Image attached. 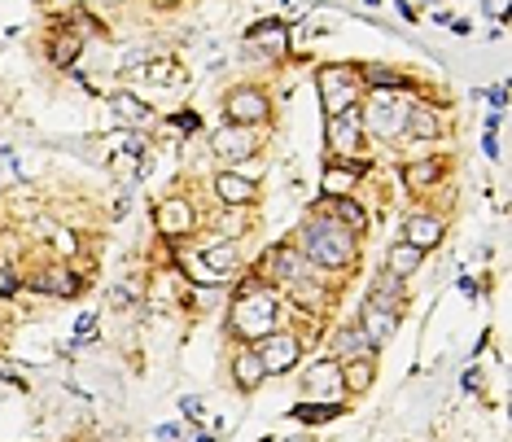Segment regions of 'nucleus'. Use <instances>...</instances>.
<instances>
[{
	"mask_svg": "<svg viewBox=\"0 0 512 442\" xmlns=\"http://www.w3.org/2000/svg\"><path fill=\"white\" fill-rule=\"evenodd\" d=\"M289 442H303V438H289Z\"/></svg>",
	"mask_w": 512,
	"mask_h": 442,
	"instance_id": "nucleus-36",
	"label": "nucleus"
},
{
	"mask_svg": "<svg viewBox=\"0 0 512 442\" xmlns=\"http://www.w3.org/2000/svg\"><path fill=\"white\" fill-rule=\"evenodd\" d=\"M303 254H307L315 268H346V263H355V254H359L355 228H346L333 215L311 219L307 228H303Z\"/></svg>",
	"mask_w": 512,
	"mask_h": 442,
	"instance_id": "nucleus-1",
	"label": "nucleus"
},
{
	"mask_svg": "<svg viewBox=\"0 0 512 442\" xmlns=\"http://www.w3.org/2000/svg\"><path fill=\"white\" fill-rule=\"evenodd\" d=\"M408 97L403 93H376L373 88V102L364 110V132L376 140H399L403 137V123H408Z\"/></svg>",
	"mask_w": 512,
	"mask_h": 442,
	"instance_id": "nucleus-3",
	"label": "nucleus"
},
{
	"mask_svg": "<svg viewBox=\"0 0 512 442\" xmlns=\"http://www.w3.org/2000/svg\"><path fill=\"white\" fill-rule=\"evenodd\" d=\"M193 442H215V438H210V434H198V438H193Z\"/></svg>",
	"mask_w": 512,
	"mask_h": 442,
	"instance_id": "nucleus-34",
	"label": "nucleus"
},
{
	"mask_svg": "<svg viewBox=\"0 0 512 442\" xmlns=\"http://www.w3.org/2000/svg\"><path fill=\"white\" fill-rule=\"evenodd\" d=\"M154 438L158 442H184V429H180V425H158V429H154Z\"/></svg>",
	"mask_w": 512,
	"mask_h": 442,
	"instance_id": "nucleus-30",
	"label": "nucleus"
},
{
	"mask_svg": "<svg viewBox=\"0 0 512 442\" xmlns=\"http://www.w3.org/2000/svg\"><path fill=\"white\" fill-rule=\"evenodd\" d=\"M420 254H425V250H416V245H408V241H399V245L390 250V263H385V272L399 276V280H408V276L420 268Z\"/></svg>",
	"mask_w": 512,
	"mask_h": 442,
	"instance_id": "nucleus-21",
	"label": "nucleus"
},
{
	"mask_svg": "<svg viewBox=\"0 0 512 442\" xmlns=\"http://www.w3.org/2000/svg\"><path fill=\"white\" fill-rule=\"evenodd\" d=\"M198 263H202L206 272H210V280L219 285V280H228V276L237 272V245L233 241H224V245H215V250H206V254H198Z\"/></svg>",
	"mask_w": 512,
	"mask_h": 442,
	"instance_id": "nucleus-16",
	"label": "nucleus"
},
{
	"mask_svg": "<svg viewBox=\"0 0 512 442\" xmlns=\"http://www.w3.org/2000/svg\"><path fill=\"white\" fill-rule=\"evenodd\" d=\"M228 119L237 123V128H259V123H268L272 119V102L259 93V88H237V93H228Z\"/></svg>",
	"mask_w": 512,
	"mask_h": 442,
	"instance_id": "nucleus-7",
	"label": "nucleus"
},
{
	"mask_svg": "<svg viewBox=\"0 0 512 442\" xmlns=\"http://www.w3.org/2000/svg\"><path fill=\"white\" fill-rule=\"evenodd\" d=\"M324 140H329V154L333 158H355L359 149H364V114L350 105V110H341V114H329V123H324Z\"/></svg>",
	"mask_w": 512,
	"mask_h": 442,
	"instance_id": "nucleus-4",
	"label": "nucleus"
},
{
	"mask_svg": "<svg viewBox=\"0 0 512 442\" xmlns=\"http://www.w3.org/2000/svg\"><path fill=\"white\" fill-rule=\"evenodd\" d=\"M171 123H175L180 132H198V128H202V119H198L193 110H180V114H171Z\"/></svg>",
	"mask_w": 512,
	"mask_h": 442,
	"instance_id": "nucleus-29",
	"label": "nucleus"
},
{
	"mask_svg": "<svg viewBox=\"0 0 512 442\" xmlns=\"http://www.w3.org/2000/svg\"><path fill=\"white\" fill-rule=\"evenodd\" d=\"M110 110H114V119L123 128H137V132L154 123V110L140 102V97H132V93H110Z\"/></svg>",
	"mask_w": 512,
	"mask_h": 442,
	"instance_id": "nucleus-14",
	"label": "nucleus"
},
{
	"mask_svg": "<svg viewBox=\"0 0 512 442\" xmlns=\"http://www.w3.org/2000/svg\"><path fill=\"white\" fill-rule=\"evenodd\" d=\"M359 97V70L355 66H324L320 70V102L324 114H341Z\"/></svg>",
	"mask_w": 512,
	"mask_h": 442,
	"instance_id": "nucleus-5",
	"label": "nucleus"
},
{
	"mask_svg": "<svg viewBox=\"0 0 512 442\" xmlns=\"http://www.w3.org/2000/svg\"><path fill=\"white\" fill-rule=\"evenodd\" d=\"M158 4H163V0H158Z\"/></svg>",
	"mask_w": 512,
	"mask_h": 442,
	"instance_id": "nucleus-38",
	"label": "nucleus"
},
{
	"mask_svg": "<svg viewBox=\"0 0 512 442\" xmlns=\"http://www.w3.org/2000/svg\"><path fill=\"white\" fill-rule=\"evenodd\" d=\"M481 149H486V158H499V140H495V132H486Z\"/></svg>",
	"mask_w": 512,
	"mask_h": 442,
	"instance_id": "nucleus-33",
	"label": "nucleus"
},
{
	"mask_svg": "<svg viewBox=\"0 0 512 442\" xmlns=\"http://www.w3.org/2000/svg\"><path fill=\"white\" fill-rule=\"evenodd\" d=\"M399 289H403V280H399V276L381 272V280H373V298H368V303L390 306V311H399V298H403Z\"/></svg>",
	"mask_w": 512,
	"mask_h": 442,
	"instance_id": "nucleus-24",
	"label": "nucleus"
},
{
	"mask_svg": "<svg viewBox=\"0 0 512 442\" xmlns=\"http://www.w3.org/2000/svg\"><path fill=\"white\" fill-rule=\"evenodd\" d=\"M364 171H368V163H355V158H350L346 167H338V163H333V167L324 171V180H320L324 198H346V193L355 189V180H359Z\"/></svg>",
	"mask_w": 512,
	"mask_h": 442,
	"instance_id": "nucleus-15",
	"label": "nucleus"
},
{
	"mask_svg": "<svg viewBox=\"0 0 512 442\" xmlns=\"http://www.w3.org/2000/svg\"><path fill=\"white\" fill-rule=\"evenodd\" d=\"M180 408H184V416H189V420H206V408L198 403V399H180Z\"/></svg>",
	"mask_w": 512,
	"mask_h": 442,
	"instance_id": "nucleus-32",
	"label": "nucleus"
},
{
	"mask_svg": "<svg viewBox=\"0 0 512 442\" xmlns=\"http://www.w3.org/2000/svg\"><path fill=\"white\" fill-rule=\"evenodd\" d=\"M145 84H154V88H175L184 75L175 70V62H163V57H154V62H140V70H137Z\"/></svg>",
	"mask_w": 512,
	"mask_h": 442,
	"instance_id": "nucleus-22",
	"label": "nucleus"
},
{
	"mask_svg": "<svg viewBox=\"0 0 512 442\" xmlns=\"http://www.w3.org/2000/svg\"><path fill=\"white\" fill-rule=\"evenodd\" d=\"M75 57H79V40H75V35L53 40V62H57V66H75Z\"/></svg>",
	"mask_w": 512,
	"mask_h": 442,
	"instance_id": "nucleus-28",
	"label": "nucleus"
},
{
	"mask_svg": "<svg viewBox=\"0 0 512 442\" xmlns=\"http://www.w3.org/2000/svg\"><path fill=\"white\" fill-rule=\"evenodd\" d=\"M294 420H303V425H324V420H333V416H341V403H324V399H315V403H298V408L289 411Z\"/></svg>",
	"mask_w": 512,
	"mask_h": 442,
	"instance_id": "nucleus-23",
	"label": "nucleus"
},
{
	"mask_svg": "<svg viewBox=\"0 0 512 442\" xmlns=\"http://www.w3.org/2000/svg\"><path fill=\"white\" fill-rule=\"evenodd\" d=\"M215 193H219L224 206H250L259 198L254 180H250V175H237V171H219V175H215Z\"/></svg>",
	"mask_w": 512,
	"mask_h": 442,
	"instance_id": "nucleus-12",
	"label": "nucleus"
},
{
	"mask_svg": "<svg viewBox=\"0 0 512 442\" xmlns=\"http://www.w3.org/2000/svg\"><path fill=\"white\" fill-rule=\"evenodd\" d=\"M438 175H443V163H438V158H434V163H416V167L403 171L408 189H429V184H438Z\"/></svg>",
	"mask_w": 512,
	"mask_h": 442,
	"instance_id": "nucleus-25",
	"label": "nucleus"
},
{
	"mask_svg": "<svg viewBox=\"0 0 512 442\" xmlns=\"http://www.w3.org/2000/svg\"><path fill=\"white\" fill-rule=\"evenodd\" d=\"M408 245L416 250H429V245H438L443 241V219L438 215H408Z\"/></svg>",
	"mask_w": 512,
	"mask_h": 442,
	"instance_id": "nucleus-18",
	"label": "nucleus"
},
{
	"mask_svg": "<svg viewBox=\"0 0 512 442\" xmlns=\"http://www.w3.org/2000/svg\"><path fill=\"white\" fill-rule=\"evenodd\" d=\"M411 4H420V0H411Z\"/></svg>",
	"mask_w": 512,
	"mask_h": 442,
	"instance_id": "nucleus-37",
	"label": "nucleus"
},
{
	"mask_svg": "<svg viewBox=\"0 0 512 442\" xmlns=\"http://www.w3.org/2000/svg\"><path fill=\"white\" fill-rule=\"evenodd\" d=\"M303 390L307 399H324V403H341V364L338 359H320L303 373Z\"/></svg>",
	"mask_w": 512,
	"mask_h": 442,
	"instance_id": "nucleus-8",
	"label": "nucleus"
},
{
	"mask_svg": "<svg viewBox=\"0 0 512 442\" xmlns=\"http://www.w3.org/2000/svg\"><path fill=\"white\" fill-rule=\"evenodd\" d=\"M35 289L40 294H53V298H75L79 294V276L62 272V268H49L44 276H35Z\"/></svg>",
	"mask_w": 512,
	"mask_h": 442,
	"instance_id": "nucleus-19",
	"label": "nucleus"
},
{
	"mask_svg": "<svg viewBox=\"0 0 512 442\" xmlns=\"http://www.w3.org/2000/svg\"><path fill=\"white\" fill-rule=\"evenodd\" d=\"M394 329H399V311H390V306H376V303H364V315H359V333L381 346V341L394 338Z\"/></svg>",
	"mask_w": 512,
	"mask_h": 442,
	"instance_id": "nucleus-10",
	"label": "nucleus"
},
{
	"mask_svg": "<svg viewBox=\"0 0 512 442\" xmlns=\"http://www.w3.org/2000/svg\"><path fill=\"white\" fill-rule=\"evenodd\" d=\"M233 333L245 338L250 346L276 333V294L268 285H250L245 294H237L233 303Z\"/></svg>",
	"mask_w": 512,
	"mask_h": 442,
	"instance_id": "nucleus-2",
	"label": "nucleus"
},
{
	"mask_svg": "<svg viewBox=\"0 0 512 442\" xmlns=\"http://www.w3.org/2000/svg\"><path fill=\"white\" fill-rule=\"evenodd\" d=\"M193 224H198V219H193V206L184 202V198H167V202L158 206V228H163V237H184Z\"/></svg>",
	"mask_w": 512,
	"mask_h": 442,
	"instance_id": "nucleus-13",
	"label": "nucleus"
},
{
	"mask_svg": "<svg viewBox=\"0 0 512 442\" xmlns=\"http://www.w3.org/2000/svg\"><path fill=\"white\" fill-rule=\"evenodd\" d=\"M93 329H97V315H79V324H75V341H88L93 338Z\"/></svg>",
	"mask_w": 512,
	"mask_h": 442,
	"instance_id": "nucleus-31",
	"label": "nucleus"
},
{
	"mask_svg": "<svg viewBox=\"0 0 512 442\" xmlns=\"http://www.w3.org/2000/svg\"><path fill=\"white\" fill-rule=\"evenodd\" d=\"M403 132H411L416 140H438V137H446L443 110H434V105H408V123H403Z\"/></svg>",
	"mask_w": 512,
	"mask_h": 442,
	"instance_id": "nucleus-11",
	"label": "nucleus"
},
{
	"mask_svg": "<svg viewBox=\"0 0 512 442\" xmlns=\"http://www.w3.org/2000/svg\"><path fill=\"white\" fill-rule=\"evenodd\" d=\"M105 4H123V0H105Z\"/></svg>",
	"mask_w": 512,
	"mask_h": 442,
	"instance_id": "nucleus-35",
	"label": "nucleus"
},
{
	"mask_svg": "<svg viewBox=\"0 0 512 442\" xmlns=\"http://www.w3.org/2000/svg\"><path fill=\"white\" fill-rule=\"evenodd\" d=\"M210 149H215V158H254L259 154V137H254V128L228 123V128H219L210 137Z\"/></svg>",
	"mask_w": 512,
	"mask_h": 442,
	"instance_id": "nucleus-9",
	"label": "nucleus"
},
{
	"mask_svg": "<svg viewBox=\"0 0 512 442\" xmlns=\"http://www.w3.org/2000/svg\"><path fill=\"white\" fill-rule=\"evenodd\" d=\"M373 376H376L373 355H355V359H346V364H341V390L364 394V390L373 385Z\"/></svg>",
	"mask_w": 512,
	"mask_h": 442,
	"instance_id": "nucleus-17",
	"label": "nucleus"
},
{
	"mask_svg": "<svg viewBox=\"0 0 512 442\" xmlns=\"http://www.w3.org/2000/svg\"><path fill=\"white\" fill-rule=\"evenodd\" d=\"M263 364H259V355H254V350H241L237 355V364H233V381H237V390H245V394H250V390H259V381H263Z\"/></svg>",
	"mask_w": 512,
	"mask_h": 442,
	"instance_id": "nucleus-20",
	"label": "nucleus"
},
{
	"mask_svg": "<svg viewBox=\"0 0 512 442\" xmlns=\"http://www.w3.org/2000/svg\"><path fill=\"white\" fill-rule=\"evenodd\" d=\"M333 219H346V228H364L368 224V215L350 202V198H333Z\"/></svg>",
	"mask_w": 512,
	"mask_h": 442,
	"instance_id": "nucleus-27",
	"label": "nucleus"
},
{
	"mask_svg": "<svg viewBox=\"0 0 512 442\" xmlns=\"http://www.w3.org/2000/svg\"><path fill=\"white\" fill-rule=\"evenodd\" d=\"M333 346H338V355H368L373 350V341L364 338L359 329H341L338 338H333Z\"/></svg>",
	"mask_w": 512,
	"mask_h": 442,
	"instance_id": "nucleus-26",
	"label": "nucleus"
},
{
	"mask_svg": "<svg viewBox=\"0 0 512 442\" xmlns=\"http://www.w3.org/2000/svg\"><path fill=\"white\" fill-rule=\"evenodd\" d=\"M254 355H259V364H263V373H289L294 364H298V355H303V341L294 338V333H268L263 341H254Z\"/></svg>",
	"mask_w": 512,
	"mask_h": 442,
	"instance_id": "nucleus-6",
	"label": "nucleus"
}]
</instances>
